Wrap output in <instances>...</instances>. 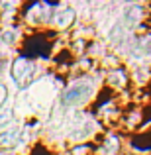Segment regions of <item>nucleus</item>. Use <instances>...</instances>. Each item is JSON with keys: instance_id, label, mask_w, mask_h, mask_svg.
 <instances>
[{"instance_id": "3", "label": "nucleus", "mask_w": 151, "mask_h": 155, "mask_svg": "<svg viewBox=\"0 0 151 155\" xmlns=\"http://www.w3.org/2000/svg\"><path fill=\"white\" fill-rule=\"evenodd\" d=\"M20 136H22V130H20L18 126L6 128L2 134H0V145H2V147H10V145H14L16 141H20Z\"/></svg>"}, {"instance_id": "2", "label": "nucleus", "mask_w": 151, "mask_h": 155, "mask_svg": "<svg viewBox=\"0 0 151 155\" xmlns=\"http://www.w3.org/2000/svg\"><path fill=\"white\" fill-rule=\"evenodd\" d=\"M34 73H35V67H34V63H30L28 59H16L14 65H12V77H14L16 84H18L20 88H26L28 84L31 83Z\"/></svg>"}, {"instance_id": "1", "label": "nucleus", "mask_w": 151, "mask_h": 155, "mask_svg": "<svg viewBox=\"0 0 151 155\" xmlns=\"http://www.w3.org/2000/svg\"><path fill=\"white\" fill-rule=\"evenodd\" d=\"M92 92V83L90 81H79L71 84L63 94V104H80L90 96Z\"/></svg>"}, {"instance_id": "5", "label": "nucleus", "mask_w": 151, "mask_h": 155, "mask_svg": "<svg viewBox=\"0 0 151 155\" xmlns=\"http://www.w3.org/2000/svg\"><path fill=\"white\" fill-rule=\"evenodd\" d=\"M4 100H6V87H2V84H0V104H2Z\"/></svg>"}, {"instance_id": "4", "label": "nucleus", "mask_w": 151, "mask_h": 155, "mask_svg": "<svg viewBox=\"0 0 151 155\" xmlns=\"http://www.w3.org/2000/svg\"><path fill=\"white\" fill-rule=\"evenodd\" d=\"M73 22H75V12H73L71 8H63V10H59L55 14V24L59 28H67V26H71Z\"/></svg>"}]
</instances>
